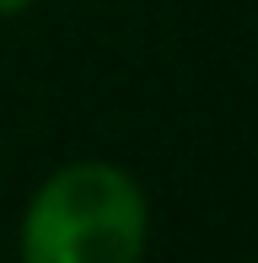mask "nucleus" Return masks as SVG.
<instances>
[{
	"mask_svg": "<svg viewBox=\"0 0 258 263\" xmlns=\"http://www.w3.org/2000/svg\"><path fill=\"white\" fill-rule=\"evenodd\" d=\"M151 194L124 161L76 156L32 183L16 220V263H145Z\"/></svg>",
	"mask_w": 258,
	"mask_h": 263,
	"instance_id": "obj_1",
	"label": "nucleus"
},
{
	"mask_svg": "<svg viewBox=\"0 0 258 263\" xmlns=\"http://www.w3.org/2000/svg\"><path fill=\"white\" fill-rule=\"evenodd\" d=\"M43 0H0V22H11V16H27V11H38Z\"/></svg>",
	"mask_w": 258,
	"mask_h": 263,
	"instance_id": "obj_2",
	"label": "nucleus"
}]
</instances>
